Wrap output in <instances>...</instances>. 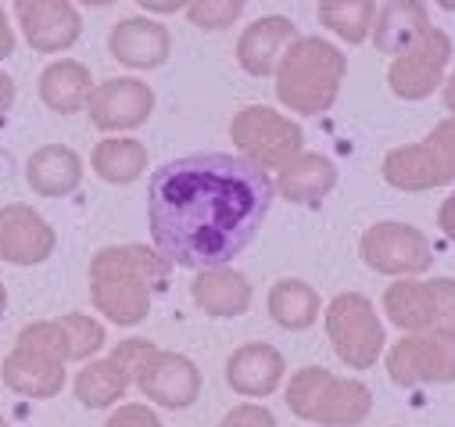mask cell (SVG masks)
I'll return each instance as SVG.
<instances>
[{"mask_svg":"<svg viewBox=\"0 0 455 427\" xmlns=\"http://www.w3.org/2000/svg\"><path fill=\"white\" fill-rule=\"evenodd\" d=\"M273 194L269 173L237 155L208 151L165 162L148 187L155 248L176 266H226L259 238Z\"/></svg>","mask_w":455,"mask_h":427,"instance_id":"1","label":"cell"},{"mask_svg":"<svg viewBox=\"0 0 455 427\" xmlns=\"http://www.w3.org/2000/svg\"><path fill=\"white\" fill-rule=\"evenodd\" d=\"M169 277V259L144 245L104 248L90 262V294L100 316L111 324L133 327L151 312L155 291Z\"/></svg>","mask_w":455,"mask_h":427,"instance_id":"2","label":"cell"},{"mask_svg":"<svg viewBox=\"0 0 455 427\" xmlns=\"http://www.w3.org/2000/svg\"><path fill=\"white\" fill-rule=\"evenodd\" d=\"M348 61L333 44L319 36L294 40L276 65V97L298 116H323L337 101Z\"/></svg>","mask_w":455,"mask_h":427,"instance_id":"3","label":"cell"},{"mask_svg":"<svg viewBox=\"0 0 455 427\" xmlns=\"http://www.w3.org/2000/svg\"><path fill=\"white\" fill-rule=\"evenodd\" d=\"M287 406L294 416L319 427H359L373 409V395L363 381L333 377L323 367H305L287 384Z\"/></svg>","mask_w":455,"mask_h":427,"instance_id":"4","label":"cell"},{"mask_svg":"<svg viewBox=\"0 0 455 427\" xmlns=\"http://www.w3.org/2000/svg\"><path fill=\"white\" fill-rule=\"evenodd\" d=\"M65 363L68 338L61 319L33 324L19 334V345L4 363V384L26 399H54L65 388Z\"/></svg>","mask_w":455,"mask_h":427,"instance_id":"5","label":"cell"},{"mask_svg":"<svg viewBox=\"0 0 455 427\" xmlns=\"http://www.w3.org/2000/svg\"><path fill=\"white\" fill-rule=\"evenodd\" d=\"M384 180L398 190H434L455 183V116L437 123L419 144L395 148L384 158Z\"/></svg>","mask_w":455,"mask_h":427,"instance_id":"6","label":"cell"},{"mask_svg":"<svg viewBox=\"0 0 455 427\" xmlns=\"http://www.w3.org/2000/svg\"><path fill=\"white\" fill-rule=\"evenodd\" d=\"M326 334L340 363H348L352 370H366L380 359L384 352V324L373 309V302L359 291L337 294L326 309Z\"/></svg>","mask_w":455,"mask_h":427,"instance_id":"7","label":"cell"},{"mask_svg":"<svg viewBox=\"0 0 455 427\" xmlns=\"http://www.w3.org/2000/svg\"><path fill=\"white\" fill-rule=\"evenodd\" d=\"M387 374L402 388L455 381V327H427L405 334L387 352Z\"/></svg>","mask_w":455,"mask_h":427,"instance_id":"8","label":"cell"},{"mask_svg":"<svg viewBox=\"0 0 455 427\" xmlns=\"http://www.w3.org/2000/svg\"><path fill=\"white\" fill-rule=\"evenodd\" d=\"M230 137L241 148V155L248 162H255L259 169H283L294 155H301V144H305L301 126L273 109H266V104L244 109L234 119Z\"/></svg>","mask_w":455,"mask_h":427,"instance_id":"9","label":"cell"},{"mask_svg":"<svg viewBox=\"0 0 455 427\" xmlns=\"http://www.w3.org/2000/svg\"><path fill=\"white\" fill-rule=\"evenodd\" d=\"M384 309L391 324L405 334L441 327L455 312V280L437 277V280H412L402 277L384 291Z\"/></svg>","mask_w":455,"mask_h":427,"instance_id":"10","label":"cell"},{"mask_svg":"<svg viewBox=\"0 0 455 427\" xmlns=\"http://www.w3.org/2000/svg\"><path fill=\"white\" fill-rule=\"evenodd\" d=\"M363 259L373 273L419 277L434 262L430 241L409 223H377L363 234Z\"/></svg>","mask_w":455,"mask_h":427,"instance_id":"11","label":"cell"},{"mask_svg":"<svg viewBox=\"0 0 455 427\" xmlns=\"http://www.w3.org/2000/svg\"><path fill=\"white\" fill-rule=\"evenodd\" d=\"M451 58V40L444 29H427L412 47L395 54L387 83L402 101H423L441 86V76Z\"/></svg>","mask_w":455,"mask_h":427,"instance_id":"12","label":"cell"},{"mask_svg":"<svg viewBox=\"0 0 455 427\" xmlns=\"http://www.w3.org/2000/svg\"><path fill=\"white\" fill-rule=\"evenodd\" d=\"M151 349H155L151 342L133 338V342H123L108 359L86 363V367L76 374V399H79L86 409H104V406H111V402H119V399L126 395V388L133 384L137 367L144 363V356H148Z\"/></svg>","mask_w":455,"mask_h":427,"instance_id":"13","label":"cell"},{"mask_svg":"<svg viewBox=\"0 0 455 427\" xmlns=\"http://www.w3.org/2000/svg\"><path fill=\"white\" fill-rule=\"evenodd\" d=\"M133 381L140 384V391L151 402H158L165 409H187L201 395V374L180 352H158V349H151L144 356V363L137 367V377Z\"/></svg>","mask_w":455,"mask_h":427,"instance_id":"14","label":"cell"},{"mask_svg":"<svg viewBox=\"0 0 455 427\" xmlns=\"http://www.w3.org/2000/svg\"><path fill=\"white\" fill-rule=\"evenodd\" d=\"M86 109L97 130H133L155 112V93L140 79H108L93 86Z\"/></svg>","mask_w":455,"mask_h":427,"instance_id":"15","label":"cell"},{"mask_svg":"<svg viewBox=\"0 0 455 427\" xmlns=\"http://www.w3.org/2000/svg\"><path fill=\"white\" fill-rule=\"evenodd\" d=\"M54 252V230L29 205L0 208V259L15 266H36Z\"/></svg>","mask_w":455,"mask_h":427,"instance_id":"16","label":"cell"},{"mask_svg":"<svg viewBox=\"0 0 455 427\" xmlns=\"http://www.w3.org/2000/svg\"><path fill=\"white\" fill-rule=\"evenodd\" d=\"M15 12L26 29V40L44 54L65 51L79 40L83 22L68 0H15Z\"/></svg>","mask_w":455,"mask_h":427,"instance_id":"17","label":"cell"},{"mask_svg":"<svg viewBox=\"0 0 455 427\" xmlns=\"http://www.w3.org/2000/svg\"><path fill=\"white\" fill-rule=\"evenodd\" d=\"M287 374V363L283 356L266 345V342H251V345H241L230 363H226V381L237 395H248V399H262V395H273L280 388Z\"/></svg>","mask_w":455,"mask_h":427,"instance_id":"18","label":"cell"},{"mask_svg":"<svg viewBox=\"0 0 455 427\" xmlns=\"http://www.w3.org/2000/svg\"><path fill=\"white\" fill-rule=\"evenodd\" d=\"M298 40L294 33V22L291 19H280V15H269V19H259L244 29L241 44H237V61L248 76H273L283 51Z\"/></svg>","mask_w":455,"mask_h":427,"instance_id":"19","label":"cell"},{"mask_svg":"<svg viewBox=\"0 0 455 427\" xmlns=\"http://www.w3.org/2000/svg\"><path fill=\"white\" fill-rule=\"evenodd\" d=\"M190 291H194V302L215 319H234V316L248 312V305H251V284L230 262L226 266H204L194 277Z\"/></svg>","mask_w":455,"mask_h":427,"instance_id":"20","label":"cell"},{"mask_svg":"<svg viewBox=\"0 0 455 427\" xmlns=\"http://www.w3.org/2000/svg\"><path fill=\"white\" fill-rule=\"evenodd\" d=\"M111 54L116 61L130 65V68H158L165 65L169 58V29L158 26V22H148V19H126L111 29V40H108Z\"/></svg>","mask_w":455,"mask_h":427,"instance_id":"21","label":"cell"},{"mask_svg":"<svg viewBox=\"0 0 455 427\" xmlns=\"http://www.w3.org/2000/svg\"><path fill=\"white\" fill-rule=\"evenodd\" d=\"M430 29V15L423 0H384V8L373 19V47L380 54H402Z\"/></svg>","mask_w":455,"mask_h":427,"instance_id":"22","label":"cell"},{"mask_svg":"<svg viewBox=\"0 0 455 427\" xmlns=\"http://www.w3.org/2000/svg\"><path fill=\"white\" fill-rule=\"evenodd\" d=\"M337 183V165L323 155H294L276 180V190L294 205H319Z\"/></svg>","mask_w":455,"mask_h":427,"instance_id":"23","label":"cell"},{"mask_svg":"<svg viewBox=\"0 0 455 427\" xmlns=\"http://www.w3.org/2000/svg\"><path fill=\"white\" fill-rule=\"evenodd\" d=\"M83 180V162L72 148L47 144L29 158V187L44 197H65L79 187Z\"/></svg>","mask_w":455,"mask_h":427,"instance_id":"24","label":"cell"},{"mask_svg":"<svg viewBox=\"0 0 455 427\" xmlns=\"http://www.w3.org/2000/svg\"><path fill=\"white\" fill-rule=\"evenodd\" d=\"M93 93V79L79 61H54L44 68L40 76V97L47 109L72 116L79 109H86V101Z\"/></svg>","mask_w":455,"mask_h":427,"instance_id":"25","label":"cell"},{"mask_svg":"<svg viewBox=\"0 0 455 427\" xmlns=\"http://www.w3.org/2000/svg\"><path fill=\"white\" fill-rule=\"evenodd\" d=\"M148 169V151L140 141L130 137H108L93 148V173L104 183H133Z\"/></svg>","mask_w":455,"mask_h":427,"instance_id":"26","label":"cell"},{"mask_svg":"<svg viewBox=\"0 0 455 427\" xmlns=\"http://www.w3.org/2000/svg\"><path fill=\"white\" fill-rule=\"evenodd\" d=\"M269 316L283 331H305L319 316V294L305 280H280L269 291Z\"/></svg>","mask_w":455,"mask_h":427,"instance_id":"27","label":"cell"},{"mask_svg":"<svg viewBox=\"0 0 455 427\" xmlns=\"http://www.w3.org/2000/svg\"><path fill=\"white\" fill-rule=\"evenodd\" d=\"M373 19H377L373 0H319V22L345 44H363L373 29Z\"/></svg>","mask_w":455,"mask_h":427,"instance_id":"28","label":"cell"},{"mask_svg":"<svg viewBox=\"0 0 455 427\" xmlns=\"http://www.w3.org/2000/svg\"><path fill=\"white\" fill-rule=\"evenodd\" d=\"M61 327L68 338V359H90L93 352L104 349V327L97 319H90L83 312H68V316H61Z\"/></svg>","mask_w":455,"mask_h":427,"instance_id":"29","label":"cell"},{"mask_svg":"<svg viewBox=\"0 0 455 427\" xmlns=\"http://www.w3.org/2000/svg\"><path fill=\"white\" fill-rule=\"evenodd\" d=\"M244 12V0H187V15L197 29H226V26H234Z\"/></svg>","mask_w":455,"mask_h":427,"instance_id":"30","label":"cell"},{"mask_svg":"<svg viewBox=\"0 0 455 427\" xmlns=\"http://www.w3.org/2000/svg\"><path fill=\"white\" fill-rule=\"evenodd\" d=\"M219 427H276V420H273V413H269L266 406L244 402V406H237V409L226 413V416L219 420Z\"/></svg>","mask_w":455,"mask_h":427,"instance_id":"31","label":"cell"},{"mask_svg":"<svg viewBox=\"0 0 455 427\" xmlns=\"http://www.w3.org/2000/svg\"><path fill=\"white\" fill-rule=\"evenodd\" d=\"M104 427H162V420L148 409V406H119L116 413L108 416V423Z\"/></svg>","mask_w":455,"mask_h":427,"instance_id":"32","label":"cell"},{"mask_svg":"<svg viewBox=\"0 0 455 427\" xmlns=\"http://www.w3.org/2000/svg\"><path fill=\"white\" fill-rule=\"evenodd\" d=\"M437 223H441V230L455 241V194L444 197V205H441V212H437Z\"/></svg>","mask_w":455,"mask_h":427,"instance_id":"33","label":"cell"},{"mask_svg":"<svg viewBox=\"0 0 455 427\" xmlns=\"http://www.w3.org/2000/svg\"><path fill=\"white\" fill-rule=\"evenodd\" d=\"M137 4L148 8V12H155V15H172V12L187 8V0H137Z\"/></svg>","mask_w":455,"mask_h":427,"instance_id":"34","label":"cell"},{"mask_svg":"<svg viewBox=\"0 0 455 427\" xmlns=\"http://www.w3.org/2000/svg\"><path fill=\"white\" fill-rule=\"evenodd\" d=\"M12 104H15V83H12V76L0 72V116H4Z\"/></svg>","mask_w":455,"mask_h":427,"instance_id":"35","label":"cell"},{"mask_svg":"<svg viewBox=\"0 0 455 427\" xmlns=\"http://www.w3.org/2000/svg\"><path fill=\"white\" fill-rule=\"evenodd\" d=\"M12 47H15V36H12V29H8V15L0 12V58H8Z\"/></svg>","mask_w":455,"mask_h":427,"instance_id":"36","label":"cell"},{"mask_svg":"<svg viewBox=\"0 0 455 427\" xmlns=\"http://www.w3.org/2000/svg\"><path fill=\"white\" fill-rule=\"evenodd\" d=\"M444 109L455 116V72L444 79Z\"/></svg>","mask_w":455,"mask_h":427,"instance_id":"37","label":"cell"},{"mask_svg":"<svg viewBox=\"0 0 455 427\" xmlns=\"http://www.w3.org/2000/svg\"><path fill=\"white\" fill-rule=\"evenodd\" d=\"M83 4H90V8H108V4H116V0H83Z\"/></svg>","mask_w":455,"mask_h":427,"instance_id":"38","label":"cell"},{"mask_svg":"<svg viewBox=\"0 0 455 427\" xmlns=\"http://www.w3.org/2000/svg\"><path fill=\"white\" fill-rule=\"evenodd\" d=\"M4 302H8V294H4V287H0V312H4Z\"/></svg>","mask_w":455,"mask_h":427,"instance_id":"39","label":"cell"},{"mask_svg":"<svg viewBox=\"0 0 455 427\" xmlns=\"http://www.w3.org/2000/svg\"><path fill=\"white\" fill-rule=\"evenodd\" d=\"M0 427H8V420H4V416H0Z\"/></svg>","mask_w":455,"mask_h":427,"instance_id":"40","label":"cell"},{"mask_svg":"<svg viewBox=\"0 0 455 427\" xmlns=\"http://www.w3.org/2000/svg\"><path fill=\"white\" fill-rule=\"evenodd\" d=\"M451 324H455V312H451Z\"/></svg>","mask_w":455,"mask_h":427,"instance_id":"41","label":"cell"}]
</instances>
